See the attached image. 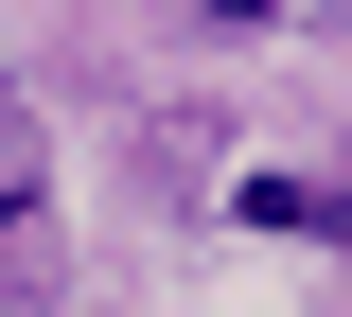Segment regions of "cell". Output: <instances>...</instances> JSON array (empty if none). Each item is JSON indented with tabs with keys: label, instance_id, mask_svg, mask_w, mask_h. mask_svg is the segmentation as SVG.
Here are the masks:
<instances>
[{
	"label": "cell",
	"instance_id": "cell-1",
	"mask_svg": "<svg viewBox=\"0 0 352 317\" xmlns=\"http://www.w3.org/2000/svg\"><path fill=\"white\" fill-rule=\"evenodd\" d=\"M229 212H247V229H317V247H352V177H282V159H264V177H229Z\"/></svg>",
	"mask_w": 352,
	"mask_h": 317
},
{
	"label": "cell",
	"instance_id": "cell-2",
	"mask_svg": "<svg viewBox=\"0 0 352 317\" xmlns=\"http://www.w3.org/2000/svg\"><path fill=\"white\" fill-rule=\"evenodd\" d=\"M53 229V141H36V106H0V247H36Z\"/></svg>",
	"mask_w": 352,
	"mask_h": 317
},
{
	"label": "cell",
	"instance_id": "cell-3",
	"mask_svg": "<svg viewBox=\"0 0 352 317\" xmlns=\"http://www.w3.org/2000/svg\"><path fill=\"white\" fill-rule=\"evenodd\" d=\"M176 18H194V36H264L282 0H176Z\"/></svg>",
	"mask_w": 352,
	"mask_h": 317
}]
</instances>
